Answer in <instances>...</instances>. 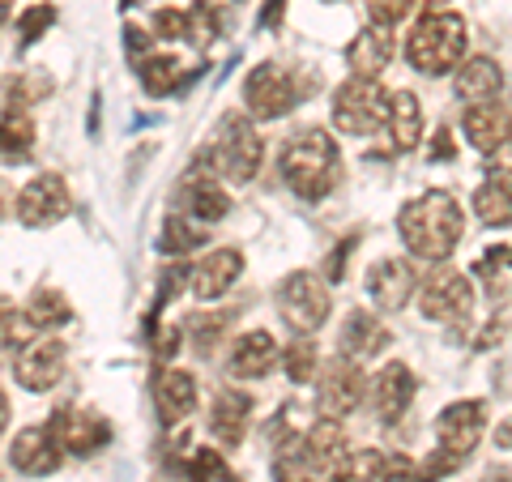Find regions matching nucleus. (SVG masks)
<instances>
[{
	"label": "nucleus",
	"instance_id": "nucleus-1",
	"mask_svg": "<svg viewBox=\"0 0 512 482\" xmlns=\"http://www.w3.org/2000/svg\"><path fill=\"white\" fill-rule=\"evenodd\" d=\"M397 231H402V244L410 248V256H419V261H448L457 252L461 235H466V214H461V205L448 192H427V197H414L402 205Z\"/></svg>",
	"mask_w": 512,
	"mask_h": 482
},
{
	"label": "nucleus",
	"instance_id": "nucleus-2",
	"mask_svg": "<svg viewBox=\"0 0 512 482\" xmlns=\"http://www.w3.org/2000/svg\"><path fill=\"white\" fill-rule=\"evenodd\" d=\"M282 180L299 201H325L342 180V154L325 128H308V133L291 137L282 146Z\"/></svg>",
	"mask_w": 512,
	"mask_h": 482
},
{
	"label": "nucleus",
	"instance_id": "nucleus-3",
	"mask_svg": "<svg viewBox=\"0 0 512 482\" xmlns=\"http://www.w3.org/2000/svg\"><path fill=\"white\" fill-rule=\"evenodd\" d=\"M466 22H461V13L453 9H431L423 13L419 22H414L410 30V39H406V56L410 64L419 73L427 77H444V73H453L461 56H466Z\"/></svg>",
	"mask_w": 512,
	"mask_h": 482
},
{
	"label": "nucleus",
	"instance_id": "nucleus-4",
	"mask_svg": "<svg viewBox=\"0 0 512 482\" xmlns=\"http://www.w3.org/2000/svg\"><path fill=\"white\" fill-rule=\"evenodd\" d=\"M214 171H222L231 184H248L256 171H261V158H265V141L261 133L252 128L248 116H227L222 120V133H218V146H214Z\"/></svg>",
	"mask_w": 512,
	"mask_h": 482
},
{
	"label": "nucleus",
	"instance_id": "nucleus-5",
	"mask_svg": "<svg viewBox=\"0 0 512 482\" xmlns=\"http://www.w3.org/2000/svg\"><path fill=\"white\" fill-rule=\"evenodd\" d=\"M384 107H389V94L380 90L376 77H350L333 94V124L350 137H367L384 124Z\"/></svg>",
	"mask_w": 512,
	"mask_h": 482
},
{
	"label": "nucleus",
	"instance_id": "nucleus-6",
	"mask_svg": "<svg viewBox=\"0 0 512 482\" xmlns=\"http://www.w3.org/2000/svg\"><path fill=\"white\" fill-rule=\"evenodd\" d=\"M278 308L282 320L299 333H316L320 325L329 320L333 312V299H329V286L316 278V273H291V278L278 282Z\"/></svg>",
	"mask_w": 512,
	"mask_h": 482
},
{
	"label": "nucleus",
	"instance_id": "nucleus-7",
	"mask_svg": "<svg viewBox=\"0 0 512 482\" xmlns=\"http://www.w3.org/2000/svg\"><path fill=\"white\" fill-rule=\"evenodd\" d=\"M470 308H474V286L457 269H436L419 291V312L436 320V325H466Z\"/></svg>",
	"mask_w": 512,
	"mask_h": 482
},
{
	"label": "nucleus",
	"instance_id": "nucleus-8",
	"mask_svg": "<svg viewBox=\"0 0 512 482\" xmlns=\"http://www.w3.org/2000/svg\"><path fill=\"white\" fill-rule=\"evenodd\" d=\"M244 103L256 120H278L299 103V86L278 64H256L244 82Z\"/></svg>",
	"mask_w": 512,
	"mask_h": 482
},
{
	"label": "nucleus",
	"instance_id": "nucleus-9",
	"mask_svg": "<svg viewBox=\"0 0 512 482\" xmlns=\"http://www.w3.org/2000/svg\"><path fill=\"white\" fill-rule=\"evenodd\" d=\"M64 342H56L52 333L43 337H26L18 346V355H13V376H18L22 389L30 393H47L52 384L64 376Z\"/></svg>",
	"mask_w": 512,
	"mask_h": 482
},
{
	"label": "nucleus",
	"instance_id": "nucleus-10",
	"mask_svg": "<svg viewBox=\"0 0 512 482\" xmlns=\"http://www.w3.org/2000/svg\"><path fill=\"white\" fill-rule=\"evenodd\" d=\"M483 427H487L483 401H453V406H444L440 419H436V440H440L436 448L461 465L478 448V440H483Z\"/></svg>",
	"mask_w": 512,
	"mask_h": 482
},
{
	"label": "nucleus",
	"instance_id": "nucleus-11",
	"mask_svg": "<svg viewBox=\"0 0 512 482\" xmlns=\"http://www.w3.org/2000/svg\"><path fill=\"white\" fill-rule=\"evenodd\" d=\"M367 393L363 367L355 359H329L325 372H320V389H316V406L325 419H346L350 410H359V401Z\"/></svg>",
	"mask_w": 512,
	"mask_h": 482
},
{
	"label": "nucleus",
	"instance_id": "nucleus-12",
	"mask_svg": "<svg viewBox=\"0 0 512 482\" xmlns=\"http://www.w3.org/2000/svg\"><path fill=\"white\" fill-rule=\"evenodd\" d=\"M47 431L73 457H94L103 444H111V423L99 410H82V406H60L52 414V423H47Z\"/></svg>",
	"mask_w": 512,
	"mask_h": 482
},
{
	"label": "nucleus",
	"instance_id": "nucleus-13",
	"mask_svg": "<svg viewBox=\"0 0 512 482\" xmlns=\"http://www.w3.org/2000/svg\"><path fill=\"white\" fill-rule=\"evenodd\" d=\"M18 222L22 227H52L64 214L73 210V197H69V184L60 175H35L22 192H18Z\"/></svg>",
	"mask_w": 512,
	"mask_h": 482
},
{
	"label": "nucleus",
	"instance_id": "nucleus-14",
	"mask_svg": "<svg viewBox=\"0 0 512 482\" xmlns=\"http://www.w3.org/2000/svg\"><path fill=\"white\" fill-rule=\"evenodd\" d=\"M414 291H419V273H414V265L402 261V256H384V261H376L372 273H367V295H372L380 312L406 308Z\"/></svg>",
	"mask_w": 512,
	"mask_h": 482
},
{
	"label": "nucleus",
	"instance_id": "nucleus-15",
	"mask_svg": "<svg viewBox=\"0 0 512 482\" xmlns=\"http://www.w3.org/2000/svg\"><path fill=\"white\" fill-rule=\"evenodd\" d=\"M9 465L18 474H26V478H43V474L60 470V444H56V436L47 427L18 431V440H13V448H9Z\"/></svg>",
	"mask_w": 512,
	"mask_h": 482
},
{
	"label": "nucleus",
	"instance_id": "nucleus-16",
	"mask_svg": "<svg viewBox=\"0 0 512 482\" xmlns=\"http://www.w3.org/2000/svg\"><path fill=\"white\" fill-rule=\"evenodd\" d=\"M461 128H466L470 146L483 150V154H495L508 146V107L500 99L491 103H466L461 111Z\"/></svg>",
	"mask_w": 512,
	"mask_h": 482
},
{
	"label": "nucleus",
	"instance_id": "nucleus-17",
	"mask_svg": "<svg viewBox=\"0 0 512 482\" xmlns=\"http://www.w3.org/2000/svg\"><path fill=\"white\" fill-rule=\"evenodd\" d=\"M154 401H158V419H163L167 427L184 423L192 414V406H197V376L184 372V367H167V372H158Z\"/></svg>",
	"mask_w": 512,
	"mask_h": 482
},
{
	"label": "nucleus",
	"instance_id": "nucleus-18",
	"mask_svg": "<svg viewBox=\"0 0 512 482\" xmlns=\"http://www.w3.org/2000/svg\"><path fill=\"white\" fill-rule=\"evenodd\" d=\"M410 397H414V376L406 363H384L380 376L372 384V401H376V419L380 423H397L402 414L410 410Z\"/></svg>",
	"mask_w": 512,
	"mask_h": 482
},
{
	"label": "nucleus",
	"instance_id": "nucleus-19",
	"mask_svg": "<svg viewBox=\"0 0 512 482\" xmlns=\"http://www.w3.org/2000/svg\"><path fill=\"white\" fill-rule=\"evenodd\" d=\"M188 273H192V295L197 299H218L239 282V273H244V256H239L235 248H218Z\"/></svg>",
	"mask_w": 512,
	"mask_h": 482
},
{
	"label": "nucleus",
	"instance_id": "nucleus-20",
	"mask_svg": "<svg viewBox=\"0 0 512 482\" xmlns=\"http://www.w3.org/2000/svg\"><path fill=\"white\" fill-rule=\"evenodd\" d=\"M393 52H397L393 30L389 26H367V30H359V39H350L346 60H350V69H355V77H380L384 69H389Z\"/></svg>",
	"mask_w": 512,
	"mask_h": 482
},
{
	"label": "nucleus",
	"instance_id": "nucleus-21",
	"mask_svg": "<svg viewBox=\"0 0 512 482\" xmlns=\"http://www.w3.org/2000/svg\"><path fill=\"white\" fill-rule=\"evenodd\" d=\"M457 99L466 103H491L504 94V69L487 56H474V60H461L457 64Z\"/></svg>",
	"mask_w": 512,
	"mask_h": 482
},
{
	"label": "nucleus",
	"instance_id": "nucleus-22",
	"mask_svg": "<svg viewBox=\"0 0 512 482\" xmlns=\"http://www.w3.org/2000/svg\"><path fill=\"white\" fill-rule=\"evenodd\" d=\"M248 419H252V401L235 389H218L214 393V410H210V431L218 436L222 448H235L244 440L248 431Z\"/></svg>",
	"mask_w": 512,
	"mask_h": 482
},
{
	"label": "nucleus",
	"instance_id": "nucleus-23",
	"mask_svg": "<svg viewBox=\"0 0 512 482\" xmlns=\"http://www.w3.org/2000/svg\"><path fill=\"white\" fill-rule=\"evenodd\" d=\"M278 363V342L269 337L265 329H256V333H244L239 342L231 346V376H244V380H256V376H269V367Z\"/></svg>",
	"mask_w": 512,
	"mask_h": 482
},
{
	"label": "nucleus",
	"instance_id": "nucleus-24",
	"mask_svg": "<svg viewBox=\"0 0 512 482\" xmlns=\"http://www.w3.org/2000/svg\"><path fill=\"white\" fill-rule=\"evenodd\" d=\"M338 342H342V359L363 363V359H372V355H380V350L389 346V329H384L372 312H350Z\"/></svg>",
	"mask_w": 512,
	"mask_h": 482
},
{
	"label": "nucleus",
	"instance_id": "nucleus-25",
	"mask_svg": "<svg viewBox=\"0 0 512 482\" xmlns=\"http://www.w3.org/2000/svg\"><path fill=\"white\" fill-rule=\"evenodd\" d=\"M384 128H389V141H393V150H414L419 146V137H423V107L419 99H414L410 90H397L389 107H384Z\"/></svg>",
	"mask_w": 512,
	"mask_h": 482
},
{
	"label": "nucleus",
	"instance_id": "nucleus-26",
	"mask_svg": "<svg viewBox=\"0 0 512 482\" xmlns=\"http://www.w3.org/2000/svg\"><path fill=\"white\" fill-rule=\"evenodd\" d=\"M184 210L188 218H205V222H214V218H227L231 210V201H227V192H222V184L214 180L210 171H205V163L197 167V175L192 180H184Z\"/></svg>",
	"mask_w": 512,
	"mask_h": 482
},
{
	"label": "nucleus",
	"instance_id": "nucleus-27",
	"mask_svg": "<svg viewBox=\"0 0 512 482\" xmlns=\"http://www.w3.org/2000/svg\"><path fill=\"white\" fill-rule=\"evenodd\" d=\"M316 474H320V465L312 461L303 436H286L274 453V478L278 482H316Z\"/></svg>",
	"mask_w": 512,
	"mask_h": 482
},
{
	"label": "nucleus",
	"instance_id": "nucleus-28",
	"mask_svg": "<svg viewBox=\"0 0 512 482\" xmlns=\"http://www.w3.org/2000/svg\"><path fill=\"white\" fill-rule=\"evenodd\" d=\"M303 444H308V453H312V461L316 465H338L342 457H346V431H342V419H320L308 427V436H303Z\"/></svg>",
	"mask_w": 512,
	"mask_h": 482
},
{
	"label": "nucleus",
	"instance_id": "nucleus-29",
	"mask_svg": "<svg viewBox=\"0 0 512 482\" xmlns=\"http://www.w3.org/2000/svg\"><path fill=\"white\" fill-rule=\"evenodd\" d=\"M22 316L30 320V329L52 333V329H60V325H69V320H73V308H69V299H64L56 286H39V291L30 295V303H26V312H22Z\"/></svg>",
	"mask_w": 512,
	"mask_h": 482
},
{
	"label": "nucleus",
	"instance_id": "nucleus-30",
	"mask_svg": "<svg viewBox=\"0 0 512 482\" xmlns=\"http://www.w3.org/2000/svg\"><path fill=\"white\" fill-rule=\"evenodd\" d=\"M474 214L487 222V227H508L512 218V197H508V171H495L491 180L474 192Z\"/></svg>",
	"mask_w": 512,
	"mask_h": 482
},
{
	"label": "nucleus",
	"instance_id": "nucleus-31",
	"mask_svg": "<svg viewBox=\"0 0 512 482\" xmlns=\"http://www.w3.org/2000/svg\"><path fill=\"white\" fill-rule=\"evenodd\" d=\"M184 82H188V69L175 56L141 60V86H146V94H154V99H167V94H175Z\"/></svg>",
	"mask_w": 512,
	"mask_h": 482
},
{
	"label": "nucleus",
	"instance_id": "nucleus-32",
	"mask_svg": "<svg viewBox=\"0 0 512 482\" xmlns=\"http://www.w3.org/2000/svg\"><path fill=\"white\" fill-rule=\"evenodd\" d=\"M30 146H35V124H30L26 111L9 107L0 116V158H26Z\"/></svg>",
	"mask_w": 512,
	"mask_h": 482
},
{
	"label": "nucleus",
	"instance_id": "nucleus-33",
	"mask_svg": "<svg viewBox=\"0 0 512 482\" xmlns=\"http://www.w3.org/2000/svg\"><path fill=\"white\" fill-rule=\"evenodd\" d=\"M205 239H210V235H205L201 227H192L184 214H171L163 222V235H158V248H163L167 256H188L192 248H201Z\"/></svg>",
	"mask_w": 512,
	"mask_h": 482
},
{
	"label": "nucleus",
	"instance_id": "nucleus-34",
	"mask_svg": "<svg viewBox=\"0 0 512 482\" xmlns=\"http://www.w3.org/2000/svg\"><path fill=\"white\" fill-rule=\"evenodd\" d=\"M474 273H478V282L487 286L491 299L508 303V244H495L491 252H483V261L474 265Z\"/></svg>",
	"mask_w": 512,
	"mask_h": 482
},
{
	"label": "nucleus",
	"instance_id": "nucleus-35",
	"mask_svg": "<svg viewBox=\"0 0 512 482\" xmlns=\"http://www.w3.org/2000/svg\"><path fill=\"white\" fill-rule=\"evenodd\" d=\"M282 363H286V376H291V384H308L316 376V342H312L308 333L295 337V342L286 346Z\"/></svg>",
	"mask_w": 512,
	"mask_h": 482
},
{
	"label": "nucleus",
	"instance_id": "nucleus-36",
	"mask_svg": "<svg viewBox=\"0 0 512 482\" xmlns=\"http://www.w3.org/2000/svg\"><path fill=\"white\" fill-rule=\"evenodd\" d=\"M380 470H384V453H376V448H363V453L346 457L338 470H333V482H372Z\"/></svg>",
	"mask_w": 512,
	"mask_h": 482
},
{
	"label": "nucleus",
	"instance_id": "nucleus-37",
	"mask_svg": "<svg viewBox=\"0 0 512 482\" xmlns=\"http://www.w3.org/2000/svg\"><path fill=\"white\" fill-rule=\"evenodd\" d=\"M192 482H235L227 461H222V453H214V448H197L192 453Z\"/></svg>",
	"mask_w": 512,
	"mask_h": 482
},
{
	"label": "nucleus",
	"instance_id": "nucleus-38",
	"mask_svg": "<svg viewBox=\"0 0 512 482\" xmlns=\"http://www.w3.org/2000/svg\"><path fill=\"white\" fill-rule=\"evenodd\" d=\"M218 35V18H214V5L210 0H201V5L188 9V39L197 47H210Z\"/></svg>",
	"mask_w": 512,
	"mask_h": 482
},
{
	"label": "nucleus",
	"instance_id": "nucleus-39",
	"mask_svg": "<svg viewBox=\"0 0 512 482\" xmlns=\"http://www.w3.org/2000/svg\"><path fill=\"white\" fill-rule=\"evenodd\" d=\"M227 329V316H192L188 320V333H192V346L201 350V355H210L214 342H218V333Z\"/></svg>",
	"mask_w": 512,
	"mask_h": 482
},
{
	"label": "nucleus",
	"instance_id": "nucleus-40",
	"mask_svg": "<svg viewBox=\"0 0 512 482\" xmlns=\"http://www.w3.org/2000/svg\"><path fill=\"white\" fill-rule=\"evenodd\" d=\"M30 337V320L22 312H13L5 299H0V350L5 346H22Z\"/></svg>",
	"mask_w": 512,
	"mask_h": 482
},
{
	"label": "nucleus",
	"instance_id": "nucleus-41",
	"mask_svg": "<svg viewBox=\"0 0 512 482\" xmlns=\"http://www.w3.org/2000/svg\"><path fill=\"white\" fill-rule=\"evenodd\" d=\"M363 5H367V18H372V26H389L393 30L414 9V0H363Z\"/></svg>",
	"mask_w": 512,
	"mask_h": 482
},
{
	"label": "nucleus",
	"instance_id": "nucleus-42",
	"mask_svg": "<svg viewBox=\"0 0 512 482\" xmlns=\"http://www.w3.org/2000/svg\"><path fill=\"white\" fill-rule=\"evenodd\" d=\"M154 35L158 39H188V9H158Z\"/></svg>",
	"mask_w": 512,
	"mask_h": 482
},
{
	"label": "nucleus",
	"instance_id": "nucleus-43",
	"mask_svg": "<svg viewBox=\"0 0 512 482\" xmlns=\"http://www.w3.org/2000/svg\"><path fill=\"white\" fill-rule=\"evenodd\" d=\"M56 22V9L52 5H35V9H26L22 13V43H39L43 39V30Z\"/></svg>",
	"mask_w": 512,
	"mask_h": 482
},
{
	"label": "nucleus",
	"instance_id": "nucleus-44",
	"mask_svg": "<svg viewBox=\"0 0 512 482\" xmlns=\"http://www.w3.org/2000/svg\"><path fill=\"white\" fill-rule=\"evenodd\" d=\"M372 482H419V478H414V470H410V461L406 457H384V470L372 478Z\"/></svg>",
	"mask_w": 512,
	"mask_h": 482
},
{
	"label": "nucleus",
	"instance_id": "nucleus-45",
	"mask_svg": "<svg viewBox=\"0 0 512 482\" xmlns=\"http://www.w3.org/2000/svg\"><path fill=\"white\" fill-rule=\"evenodd\" d=\"M355 248H359V239H355V235H350V239H342V248L333 252V256H329V265H325V278H329V282H342V278H346L342 269H346V256L355 252Z\"/></svg>",
	"mask_w": 512,
	"mask_h": 482
},
{
	"label": "nucleus",
	"instance_id": "nucleus-46",
	"mask_svg": "<svg viewBox=\"0 0 512 482\" xmlns=\"http://www.w3.org/2000/svg\"><path fill=\"white\" fill-rule=\"evenodd\" d=\"M175 350H180V329H167V333H158V346H154V355H158V359H171Z\"/></svg>",
	"mask_w": 512,
	"mask_h": 482
},
{
	"label": "nucleus",
	"instance_id": "nucleus-47",
	"mask_svg": "<svg viewBox=\"0 0 512 482\" xmlns=\"http://www.w3.org/2000/svg\"><path fill=\"white\" fill-rule=\"evenodd\" d=\"M282 5H286V0H265V9H261V18H256V26L274 30V26H278V18H282Z\"/></svg>",
	"mask_w": 512,
	"mask_h": 482
},
{
	"label": "nucleus",
	"instance_id": "nucleus-48",
	"mask_svg": "<svg viewBox=\"0 0 512 482\" xmlns=\"http://www.w3.org/2000/svg\"><path fill=\"white\" fill-rule=\"evenodd\" d=\"M453 154V141H448V128H440L436 133V150H431V158H448Z\"/></svg>",
	"mask_w": 512,
	"mask_h": 482
},
{
	"label": "nucleus",
	"instance_id": "nucleus-49",
	"mask_svg": "<svg viewBox=\"0 0 512 482\" xmlns=\"http://www.w3.org/2000/svg\"><path fill=\"white\" fill-rule=\"evenodd\" d=\"M9 427V397H5V389H0V431Z\"/></svg>",
	"mask_w": 512,
	"mask_h": 482
},
{
	"label": "nucleus",
	"instance_id": "nucleus-50",
	"mask_svg": "<svg viewBox=\"0 0 512 482\" xmlns=\"http://www.w3.org/2000/svg\"><path fill=\"white\" fill-rule=\"evenodd\" d=\"M5 18H9V5H5V0H0V26H5Z\"/></svg>",
	"mask_w": 512,
	"mask_h": 482
},
{
	"label": "nucleus",
	"instance_id": "nucleus-51",
	"mask_svg": "<svg viewBox=\"0 0 512 482\" xmlns=\"http://www.w3.org/2000/svg\"><path fill=\"white\" fill-rule=\"evenodd\" d=\"M227 5H239V0H227Z\"/></svg>",
	"mask_w": 512,
	"mask_h": 482
},
{
	"label": "nucleus",
	"instance_id": "nucleus-52",
	"mask_svg": "<svg viewBox=\"0 0 512 482\" xmlns=\"http://www.w3.org/2000/svg\"><path fill=\"white\" fill-rule=\"evenodd\" d=\"M0 201H5V197H0Z\"/></svg>",
	"mask_w": 512,
	"mask_h": 482
}]
</instances>
